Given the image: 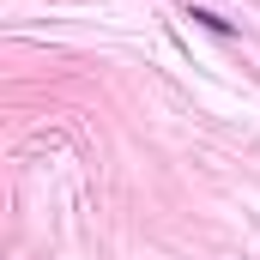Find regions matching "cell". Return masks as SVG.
Listing matches in <instances>:
<instances>
[{"instance_id":"6da1fadb","label":"cell","mask_w":260,"mask_h":260,"mask_svg":"<svg viewBox=\"0 0 260 260\" xmlns=\"http://www.w3.org/2000/svg\"><path fill=\"white\" fill-rule=\"evenodd\" d=\"M188 18H194V24H206V30H218V37L230 30V18H218V12H188Z\"/></svg>"}]
</instances>
